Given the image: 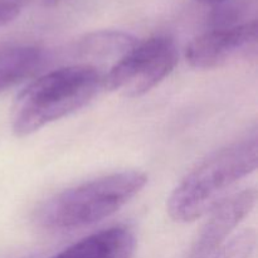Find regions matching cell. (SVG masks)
Here are the masks:
<instances>
[{
    "instance_id": "6",
    "label": "cell",
    "mask_w": 258,
    "mask_h": 258,
    "mask_svg": "<svg viewBox=\"0 0 258 258\" xmlns=\"http://www.w3.org/2000/svg\"><path fill=\"white\" fill-rule=\"evenodd\" d=\"M257 202L254 188L227 196L211 209L208 219L202 227L189 258H212L227 242L232 231L246 218Z\"/></svg>"
},
{
    "instance_id": "8",
    "label": "cell",
    "mask_w": 258,
    "mask_h": 258,
    "mask_svg": "<svg viewBox=\"0 0 258 258\" xmlns=\"http://www.w3.org/2000/svg\"><path fill=\"white\" fill-rule=\"evenodd\" d=\"M44 63V52L34 45L0 48V93L33 77Z\"/></svg>"
},
{
    "instance_id": "10",
    "label": "cell",
    "mask_w": 258,
    "mask_h": 258,
    "mask_svg": "<svg viewBox=\"0 0 258 258\" xmlns=\"http://www.w3.org/2000/svg\"><path fill=\"white\" fill-rule=\"evenodd\" d=\"M256 244V231L253 228L243 229L228 239L212 258H251Z\"/></svg>"
},
{
    "instance_id": "4",
    "label": "cell",
    "mask_w": 258,
    "mask_h": 258,
    "mask_svg": "<svg viewBox=\"0 0 258 258\" xmlns=\"http://www.w3.org/2000/svg\"><path fill=\"white\" fill-rule=\"evenodd\" d=\"M179 60L173 38L156 35L118 58L103 76L102 87L125 97H140L168 77Z\"/></svg>"
},
{
    "instance_id": "7",
    "label": "cell",
    "mask_w": 258,
    "mask_h": 258,
    "mask_svg": "<svg viewBox=\"0 0 258 258\" xmlns=\"http://www.w3.org/2000/svg\"><path fill=\"white\" fill-rule=\"evenodd\" d=\"M136 241L126 227H111L90 234L52 258H131Z\"/></svg>"
},
{
    "instance_id": "3",
    "label": "cell",
    "mask_w": 258,
    "mask_h": 258,
    "mask_svg": "<svg viewBox=\"0 0 258 258\" xmlns=\"http://www.w3.org/2000/svg\"><path fill=\"white\" fill-rule=\"evenodd\" d=\"M148 175L125 170L72 186L48 199L38 212V223L52 231H71L108 218L135 198Z\"/></svg>"
},
{
    "instance_id": "12",
    "label": "cell",
    "mask_w": 258,
    "mask_h": 258,
    "mask_svg": "<svg viewBox=\"0 0 258 258\" xmlns=\"http://www.w3.org/2000/svg\"><path fill=\"white\" fill-rule=\"evenodd\" d=\"M196 2L203 3V4H217V3H222L224 0H196Z\"/></svg>"
},
{
    "instance_id": "9",
    "label": "cell",
    "mask_w": 258,
    "mask_h": 258,
    "mask_svg": "<svg viewBox=\"0 0 258 258\" xmlns=\"http://www.w3.org/2000/svg\"><path fill=\"white\" fill-rule=\"evenodd\" d=\"M139 40L133 35L115 30H100L86 35L80 48L83 53L97 57L123 54L133 49Z\"/></svg>"
},
{
    "instance_id": "5",
    "label": "cell",
    "mask_w": 258,
    "mask_h": 258,
    "mask_svg": "<svg viewBox=\"0 0 258 258\" xmlns=\"http://www.w3.org/2000/svg\"><path fill=\"white\" fill-rule=\"evenodd\" d=\"M257 22L243 23L207 32L194 38L185 49L186 62L197 70H212L226 64L238 53L256 44Z\"/></svg>"
},
{
    "instance_id": "2",
    "label": "cell",
    "mask_w": 258,
    "mask_h": 258,
    "mask_svg": "<svg viewBox=\"0 0 258 258\" xmlns=\"http://www.w3.org/2000/svg\"><path fill=\"white\" fill-rule=\"evenodd\" d=\"M102 73L91 64L52 71L27 86L14 101L10 115L14 135L34 134L87 105L102 87Z\"/></svg>"
},
{
    "instance_id": "1",
    "label": "cell",
    "mask_w": 258,
    "mask_h": 258,
    "mask_svg": "<svg viewBox=\"0 0 258 258\" xmlns=\"http://www.w3.org/2000/svg\"><path fill=\"white\" fill-rule=\"evenodd\" d=\"M258 165L257 128L216 150L191 169L168 198L166 209L173 221L194 222L216 207L237 181Z\"/></svg>"
},
{
    "instance_id": "11",
    "label": "cell",
    "mask_w": 258,
    "mask_h": 258,
    "mask_svg": "<svg viewBox=\"0 0 258 258\" xmlns=\"http://www.w3.org/2000/svg\"><path fill=\"white\" fill-rule=\"evenodd\" d=\"M20 12L22 7L17 0H0V27L14 22Z\"/></svg>"
}]
</instances>
